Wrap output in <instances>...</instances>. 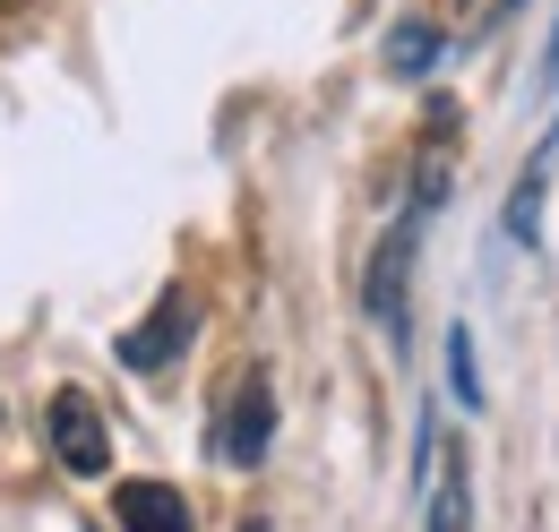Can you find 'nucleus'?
I'll return each instance as SVG.
<instances>
[{
  "instance_id": "6e6552de",
  "label": "nucleus",
  "mask_w": 559,
  "mask_h": 532,
  "mask_svg": "<svg viewBox=\"0 0 559 532\" xmlns=\"http://www.w3.org/2000/svg\"><path fill=\"white\" fill-rule=\"evenodd\" d=\"M448 387L465 412H483V378H474V327H448Z\"/></svg>"
},
{
  "instance_id": "f257e3e1",
  "label": "nucleus",
  "mask_w": 559,
  "mask_h": 532,
  "mask_svg": "<svg viewBox=\"0 0 559 532\" xmlns=\"http://www.w3.org/2000/svg\"><path fill=\"white\" fill-rule=\"evenodd\" d=\"M267 438H276V387H267V370H241L224 396L215 447H224V464H267Z\"/></svg>"
},
{
  "instance_id": "f03ea898",
  "label": "nucleus",
  "mask_w": 559,
  "mask_h": 532,
  "mask_svg": "<svg viewBox=\"0 0 559 532\" xmlns=\"http://www.w3.org/2000/svg\"><path fill=\"white\" fill-rule=\"evenodd\" d=\"M190 335H199V301L173 283V292L146 310V327L121 335V370H173V361L190 352Z\"/></svg>"
},
{
  "instance_id": "20e7f679",
  "label": "nucleus",
  "mask_w": 559,
  "mask_h": 532,
  "mask_svg": "<svg viewBox=\"0 0 559 532\" xmlns=\"http://www.w3.org/2000/svg\"><path fill=\"white\" fill-rule=\"evenodd\" d=\"M112 524L121 532H190V498H181V481L130 472V481H112Z\"/></svg>"
},
{
  "instance_id": "7ed1b4c3",
  "label": "nucleus",
  "mask_w": 559,
  "mask_h": 532,
  "mask_svg": "<svg viewBox=\"0 0 559 532\" xmlns=\"http://www.w3.org/2000/svg\"><path fill=\"white\" fill-rule=\"evenodd\" d=\"M52 456H61V472H78V481L112 472V430H104V412L86 396H52Z\"/></svg>"
},
{
  "instance_id": "1a4fd4ad",
  "label": "nucleus",
  "mask_w": 559,
  "mask_h": 532,
  "mask_svg": "<svg viewBox=\"0 0 559 532\" xmlns=\"http://www.w3.org/2000/svg\"><path fill=\"white\" fill-rule=\"evenodd\" d=\"M499 9H516V0H499Z\"/></svg>"
},
{
  "instance_id": "423d86ee",
  "label": "nucleus",
  "mask_w": 559,
  "mask_h": 532,
  "mask_svg": "<svg viewBox=\"0 0 559 532\" xmlns=\"http://www.w3.org/2000/svg\"><path fill=\"white\" fill-rule=\"evenodd\" d=\"M551 146H559V137H551ZM551 146H543V155L525 164V181L508 190V215H499V232H508L516 250H534V241H543V190H551Z\"/></svg>"
},
{
  "instance_id": "39448f33",
  "label": "nucleus",
  "mask_w": 559,
  "mask_h": 532,
  "mask_svg": "<svg viewBox=\"0 0 559 532\" xmlns=\"http://www.w3.org/2000/svg\"><path fill=\"white\" fill-rule=\"evenodd\" d=\"M414 232H421V206L396 215V232H388V250L370 266V318L388 335H405V283H414Z\"/></svg>"
},
{
  "instance_id": "0eeeda50",
  "label": "nucleus",
  "mask_w": 559,
  "mask_h": 532,
  "mask_svg": "<svg viewBox=\"0 0 559 532\" xmlns=\"http://www.w3.org/2000/svg\"><path fill=\"white\" fill-rule=\"evenodd\" d=\"M430 61H439V26H430V17H405L396 44H388V69H396V77H421Z\"/></svg>"
}]
</instances>
